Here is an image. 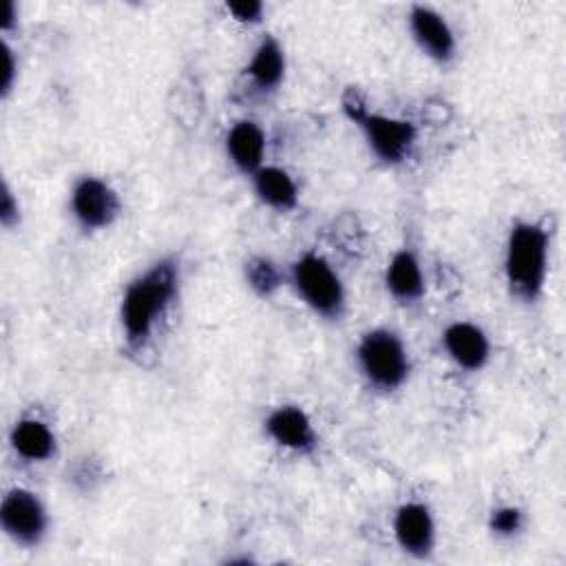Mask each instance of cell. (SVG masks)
Instances as JSON below:
<instances>
[{
	"mask_svg": "<svg viewBox=\"0 0 566 566\" xmlns=\"http://www.w3.org/2000/svg\"><path fill=\"white\" fill-rule=\"evenodd\" d=\"M524 524V513L520 506L504 504L491 511L489 515V531L497 537H513Z\"/></svg>",
	"mask_w": 566,
	"mask_h": 566,
	"instance_id": "ac0fdd59",
	"label": "cell"
},
{
	"mask_svg": "<svg viewBox=\"0 0 566 566\" xmlns=\"http://www.w3.org/2000/svg\"><path fill=\"white\" fill-rule=\"evenodd\" d=\"M18 24V7L13 0H4L0 9V29L11 31Z\"/></svg>",
	"mask_w": 566,
	"mask_h": 566,
	"instance_id": "7402d4cb",
	"label": "cell"
},
{
	"mask_svg": "<svg viewBox=\"0 0 566 566\" xmlns=\"http://www.w3.org/2000/svg\"><path fill=\"white\" fill-rule=\"evenodd\" d=\"M263 2L259 0H239V2H228L226 11L232 15V20L241 24H256L263 20Z\"/></svg>",
	"mask_w": 566,
	"mask_h": 566,
	"instance_id": "d6986e66",
	"label": "cell"
},
{
	"mask_svg": "<svg viewBox=\"0 0 566 566\" xmlns=\"http://www.w3.org/2000/svg\"><path fill=\"white\" fill-rule=\"evenodd\" d=\"M263 429L276 447H281L285 451H292V453L307 455L318 444L314 422L307 416V411L301 409L298 405H279V407H274L265 416Z\"/></svg>",
	"mask_w": 566,
	"mask_h": 566,
	"instance_id": "ba28073f",
	"label": "cell"
},
{
	"mask_svg": "<svg viewBox=\"0 0 566 566\" xmlns=\"http://www.w3.org/2000/svg\"><path fill=\"white\" fill-rule=\"evenodd\" d=\"M356 363L367 385L382 394L402 387L411 369L409 352L400 334L389 327H374L360 336L356 345Z\"/></svg>",
	"mask_w": 566,
	"mask_h": 566,
	"instance_id": "277c9868",
	"label": "cell"
},
{
	"mask_svg": "<svg viewBox=\"0 0 566 566\" xmlns=\"http://www.w3.org/2000/svg\"><path fill=\"white\" fill-rule=\"evenodd\" d=\"M11 449L27 462H46L55 453V433L38 416H22L9 433Z\"/></svg>",
	"mask_w": 566,
	"mask_h": 566,
	"instance_id": "5bb4252c",
	"label": "cell"
},
{
	"mask_svg": "<svg viewBox=\"0 0 566 566\" xmlns=\"http://www.w3.org/2000/svg\"><path fill=\"white\" fill-rule=\"evenodd\" d=\"M243 274L250 290L259 296H272L283 283L279 268L268 256H250L245 261Z\"/></svg>",
	"mask_w": 566,
	"mask_h": 566,
	"instance_id": "e0dca14e",
	"label": "cell"
},
{
	"mask_svg": "<svg viewBox=\"0 0 566 566\" xmlns=\"http://www.w3.org/2000/svg\"><path fill=\"white\" fill-rule=\"evenodd\" d=\"M290 281L298 298L327 321H338L345 312V287L332 263L316 254L303 252L290 270Z\"/></svg>",
	"mask_w": 566,
	"mask_h": 566,
	"instance_id": "5b68a950",
	"label": "cell"
},
{
	"mask_svg": "<svg viewBox=\"0 0 566 566\" xmlns=\"http://www.w3.org/2000/svg\"><path fill=\"white\" fill-rule=\"evenodd\" d=\"M447 356L467 371L482 369L491 358V343L484 329L471 321H453L442 332Z\"/></svg>",
	"mask_w": 566,
	"mask_h": 566,
	"instance_id": "8fae6325",
	"label": "cell"
},
{
	"mask_svg": "<svg viewBox=\"0 0 566 566\" xmlns=\"http://www.w3.org/2000/svg\"><path fill=\"white\" fill-rule=\"evenodd\" d=\"M69 208L82 230L97 232L108 228L119 217L122 201L117 190L106 179L84 175L73 184Z\"/></svg>",
	"mask_w": 566,
	"mask_h": 566,
	"instance_id": "52a82bcc",
	"label": "cell"
},
{
	"mask_svg": "<svg viewBox=\"0 0 566 566\" xmlns=\"http://www.w3.org/2000/svg\"><path fill=\"white\" fill-rule=\"evenodd\" d=\"M0 223L4 228H13L20 223V203L7 181H2L0 190Z\"/></svg>",
	"mask_w": 566,
	"mask_h": 566,
	"instance_id": "ffe728a7",
	"label": "cell"
},
{
	"mask_svg": "<svg viewBox=\"0 0 566 566\" xmlns=\"http://www.w3.org/2000/svg\"><path fill=\"white\" fill-rule=\"evenodd\" d=\"M385 287L400 303H418L424 294V274L413 250L402 248L391 254L385 268Z\"/></svg>",
	"mask_w": 566,
	"mask_h": 566,
	"instance_id": "4fadbf2b",
	"label": "cell"
},
{
	"mask_svg": "<svg viewBox=\"0 0 566 566\" xmlns=\"http://www.w3.org/2000/svg\"><path fill=\"white\" fill-rule=\"evenodd\" d=\"M245 75L252 82V86L263 93L279 88V84L283 82V75H285V53L276 38L265 35L256 44V49L252 51V55L245 64Z\"/></svg>",
	"mask_w": 566,
	"mask_h": 566,
	"instance_id": "2e32d148",
	"label": "cell"
},
{
	"mask_svg": "<svg viewBox=\"0 0 566 566\" xmlns=\"http://www.w3.org/2000/svg\"><path fill=\"white\" fill-rule=\"evenodd\" d=\"M252 190L263 206H268L276 212L294 210L298 203V186H296L294 177L281 166L263 164L252 175Z\"/></svg>",
	"mask_w": 566,
	"mask_h": 566,
	"instance_id": "9a60e30c",
	"label": "cell"
},
{
	"mask_svg": "<svg viewBox=\"0 0 566 566\" xmlns=\"http://www.w3.org/2000/svg\"><path fill=\"white\" fill-rule=\"evenodd\" d=\"M15 71H18V64L13 57V49L9 44H2V84H0L2 97H7L11 93L13 82H15Z\"/></svg>",
	"mask_w": 566,
	"mask_h": 566,
	"instance_id": "44dd1931",
	"label": "cell"
},
{
	"mask_svg": "<svg viewBox=\"0 0 566 566\" xmlns=\"http://www.w3.org/2000/svg\"><path fill=\"white\" fill-rule=\"evenodd\" d=\"M407 22H409V33L413 42L429 60L438 64H449L455 57V51H458L455 35L449 22L444 20V15H440L436 9L424 4H413L409 9Z\"/></svg>",
	"mask_w": 566,
	"mask_h": 566,
	"instance_id": "9c48e42d",
	"label": "cell"
},
{
	"mask_svg": "<svg viewBox=\"0 0 566 566\" xmlns=\"http://www.w3.org/2000/svg\"><path fill=\"white\" fill-rule=\"evenodd\" d=\"M265 133L252 119H237L226 135V155L232 166L243 175H254L263 166Z\"/></svg>",
	"mask_w": 566,
	"mask_h": 566,
	"instance_id": "7c38bea8",
	"label": "cell"
},
{
	"mask_svg": "<svg viewBox=\"0 0 566 566\" xmlns=\"http://www.w3.org/2000/svg\"><path fill=\"white\" fill-rule=\"evenodd\" d=\"M548 230L539 221H515L504 243V279L509 292L533 303L539 298L548 272Z\"/></svg>",
	"mask_w": 566,
	"mask_h": 566,
	"instance_id": "7a4b0ae2",
	"label": "cell"
},
{
	"mask_svg": "<svg viewBox=\"0 0 566 566\" xmlns=\"http://www.w3.org/2000/svg\"><path fill=\"white\" fill-rule=\"evenodd\" d=\"M394 539L407 555L424 559L436 546V522L431 509L422 502H405L391 520Z\"/></svg>",
	"mask_w": 566,
	"mask_h": 566,
	"instance_id": "30bf717a",
	"label": "cell"
},
{
	"mask_svg": "<svg viewBox=\"0 0 566 566\" xmlns=\"http://www.w3.org/2000/svg\"><path fill=\"white\" fill-rule=\"evenodd\" d=\"M343 111L360 128L369 150L380 161L396 166L411 155L418 139V128L413 122L369 111L365 99L354 88L345 91Z\"/></svg>",
	"mask_w": 566,
	"mask_h": 566,
	"instance_id": "3957f363",
	"label": "cell"
},
{
	"mask_svg": "<svg viewBox=\"0 0 566 566\" xmlns=\"http://www.w3.org/2000/svg\"><path fill=\"white\" fill-rule=\"evenodd\" d=\"M179 268L172 259H159L139 272L124 290L119 325L126 347L139 352L148 345L157 323L177 296Z\"/></svg>",
	"mask_w": 566,
	"mask_h": 566,
	"instance_id": "6da1fadb",
	"label": "cell"
},
{
	"mask_svg": "<svg viewBox=\"0 0 566 566\" xmlns=\"http://www.w3.org/2000/svg\"><path fill=\"white\" fill-rule=\"evenodd\" d=\"M2 531L20 546H38L49 531V513L38 493L13 486L0 504Z\"/></svg>",
	"mask_w": 566,
	"mask_h": 566,
	"instance_id": "8992f818",
	"label": "cell"
}]
</instances>
